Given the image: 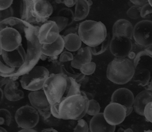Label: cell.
<instances>
[{
    "label": "cell",
    "mask_w": 152,
    "mask_h": 132,
    "mask_svg": "<svg viewBox=\"0 0 152 132\" xmlns=\"http://www.w3.org/2000/svg\"><path fill=\"white\" fill-rule=\"evenodd\" d=\"M40 27L31 24L25 30V36L27 42L26 61L24 65L13 73V76H23L34 68L40 59L42 55V44L39 41V32Z\"/></svg>",
    "instance_id": "1"
},
{
    "label": "cell",
    "mask_w": 152,
    "mask_h": 132,
    "mask_svg": "<svg viewBox=\"0 0 152 132\" xmlns=\"http://www.w3.org/2000/svg\"><path fill=\"white\" fill-rule=\"evenodd\" d=\"M89 99L85 92L82 91L81 95H74L64 98L59 105V115L63 119L78 120L83 119L87 114Z\"/></svg>",
    "instance_id": "2"
},
{
    "label": "cell",
    "mask_w": 152,
    "mask_h": 132,
    "mask_svg": "<svg viewBox=\"0 0 152 132\" xmlns=\"http://www.w3.org/2000/svg\"><path fill=\"white\" fill-rule=\"evenodd\" d=\"M136 72L132 61L126 58H115L108 64L107 77L117 85H124L132 80Z\"/></svg>",
    "instance_id": "3"
},
{
    "label": "cell",
    "mask_w": 152,
    "mask_h": 132,
    "mask_svg": "<svg viewBox=\"0 0 152 132\" xmlns=\"http://www.w3.org/2000/svg\"><path fill=\"white\" fill-rule=\"evenodd\" d=\"M107 29L101 21L86 20L78 25V35L82 42L89 47H95L105 41Z\"/></svg>",
    "instance_id": "4"
},
{
    "label": "cell",
    "mask_w": 152,
    "mask_h": 132,
    "mask_svg": "<svg viewBox=\"0 0 152 132\" xmlns=\"http://www.w3.org/2000/svg\"><path fill=\"white\" fill-rule=\"evenodd\" d=\"M65 74L50 75L44 85L43 90L51 104L60 103L65 94L66 77Z\"/></svg>",
    "instance_id": "5"
},
{
    "label": "cell",
    "mask_w": 152,
    "mask_h": 132,
    "mask_svg": "<svg viewBox=\"0 0 152 132\" xmlns=\"http://www.w3.org/2000/svg\"><path fill=\"white\" fill-rule=\"evenodd\" d=\"M50 77V72L45 67L36 66L31 71L21 77L20 83L22 87L30 91L43 89L46 79Z\"/></svg>",
    "instance_id": "6"
},
{
    "label": "cell",
    "mask_w": 152,
    "mask_h": 132,
    "mask_svg": "<svg viewBox=\"0 0 152 132\" xmlns=\"http://www.w3.org/2000/svg\"><path fill=\"white\" fill-rule=\"evenodd\" d=\"M15 118L19 127L23 129H32L38 124L39 114L34 107L26 105L17 110Z\"/></svg>",
    "instance_id": "7"
},
{
    "label": "cell",
    "mask_w": 152,
    "mask_h": 132,
    "mask_svg": "<svg viewBox=\"0 0 152 132\" xmlns=\"http://www.w3.org/2000/svg\"><path fill=\"white\" fill-rule=\"evenodd\" d=\"M133 38L136 44L140 47L152 46V21L144 20L136 24L134 27Z\"/></svg>",
    "instance_id": "8"
},
{
    "label": "cell",
    "mask_w": 152,
    "mask_h": 132,
    "mask_svg": "<svg viewBox=\"0 0 152 132\" xmlns=\"http://www.w3.org/2000/svg\"><path fill=\"white\" fill-rule=\"evenodd\" d=\"M22 36L17 30L6 28L0 32V48L5 51H14L21 46Z\"/></svg>",
    "instance_id": "9"
},
{
    "label": "cell",
    "mask_w": 152,
    "mask_h": 132,
    "mask_svg": "<svg viewBox=\"0 0 152 132\" xmlns=\"http://www.w3.org/2000/svg\"><path fill=\"white\" fill-rule=\"evenodd\" d=\"M109 48L111 54L116 58L128 57L133 48L132 39L114 36L111 41Z\"/></svg>",
    "instance_id": "10"
},
{
    "label": "cell",
    "mask_w": 152,
    "mask_h": 132,
    "mask_svg": "<svg viewBox=\"0 0 152 132\" xmlns=\"http://www.w3.org/2000/svg\"><path fill=\"white\" fill-rule=\"evenodd\" d=\"M53 12V6L48 1L34 0L33 15L36 18V22L32 25L41 27L45 22L49 21Z\"/></svg>",
    "instance_id": "11"
},
{
    "label": "cell",
    "mask_w": 152,
    "mask_h": 132,
    "mask_svg": "<svg viewBox=\"0 0 152 132\" xmlns=\"http://www.w3.org/2000/svg\"><path fill=\"white\" fill-rule=\"evenodd\" d=\"M103 115L109 124L116 126L121 124L126 118V108L120 104L111 103L105 107Z\"/></svg>",
    "instance_id": "12"
},
{
    "label": "cell",
    "mask_w": 152,
    "mask_h": 132,
    "mask_svg": "<svg viewBox=\"0 0 152 132\" xmlns=\"http://www.w3.org/2000/svg\"><path fill=\"white\" fill-rule=\"evenodd\" d=\"M0 54L5 62L12 67L19 69L25 63L26 52L22 45L12 52H7L0 48Z\"/></svg>",
    "instance_id": "13"
},
{
    "label": "cell",
    "mask_w": 152,
    "mask_h": 132,
    "mask_svg": "<svg viewBox=\"0 0 152 132\" xmlns=\"http://www.w3.org/2000/svg\"><path fill=\"white\" fill-rule=\"evenodd\" d=\"M57 24L51 21H48L40 27L39 32V41L42 44H52L60 36Z\"/></svg>",
    "instance_id": "14"
},
{
    "label": "cell",
    "mask_w": 152,
    "mask_h": 132,
    "mask_svg": "<svg viewBox=\"0 0 152 132\" xmlns=\"http://www.w3.org/2000/svg\"><path fill=\"white\" fill-rule=\"evenodd\" d=\"M30 104L38 111L51 110V104L44 90L30 92L28 94Z\"/></svg>",
    "instance_id": "15"
},
{
    "label": "cell",
    "mask_w": 152,
    "mask_h": 132,
    "mask_svg": "<svg viewBox=\"0 0 152 132\" xmlns=\"http://www.w3.org/2000/svg\"><path fill=\"white\" fill-rule=\"evenodd\" d=\"M135 97L132 92L126 88H120L112 94L111 103H118L125 107L132 108Z\"/></svg>",
    "instance_id": "16"
},
{
    "label": "cell",
    "mask_w": 152,
    "mask_h": 132,
    "mask_svg": "<svg viewBox=\"0 0 152 132\" xmlns=\"http://www.w3.org/2000/svg\"><path fill=\"white\" fill-rule=\"evenodd\" d=\"M91 132H115L116 126L112 125L106 121L103 113L94 116L90 122Z\"/></svg>",
    "instance_id": "17"
},
{
    "label": "cell",
    "mask_w": 152,
    "mask_h": 132,
    "mask_svg": "<svg viewBox=\"0 0 152 132\" xmlns=\"http://www.w3.org/2000/svg\"><path fill=\"white\" fill-rule=\"evenodd\" d=\"M134 27L132 23L126 19H119L115 23L113 27V36H124L132 39L133 38Z\"/></svg>",
    "instance_id": "18"
},
{
    "label": "cell",
    "mask_w": 152,
    "mask_h": 132,
    "mask_svg": "<svg viewBox=\"0 0 152 132\" xmlns=\"http://www.w3.org/2000/svg\"><path fill=\"white\" fill-rule=\"evenodd\" d=\"M65 48V41L62 35H60L57 41L52 44H42V53L48 57L60 56Z\"/></svg>",
    "instance_id": "19"
},
{
    "label": "cell",
    "mask_w": 152,
    "mask_h": 132,
    "mask_svg": "<svg viewBox=\"0 0 152 132\" xmlns=\"http://www.w3.org/2000/svg\"><path fill=\"white\" fill-rule=\"evenodd\" d=\"M152 102V91L144 90L135 97L133 108L136 114L144 116L145 107L148 103Z\"/></svg>",
    "instance_id": "20"
},
{
    "label": "cell",
    "mask_w": 152,
    "mask_h": 132,
    "mask_svg": "<svg viewBox=\"0 0 152 132\" xmlns=\"http://www.w3.org/2000/svg\"><path fill=\"white\" fill-rule=\"evenodd\" d=\"M92 54L89 46L81 48L77 51L74 56V59L71 62V66L75 69L80 70L82 66L91 62Z\"/></svg>",
    "instance_id": "21"
},
{
    "label": "cell",
    "mask_w": 152,
    "mask_h": 132,
    "mask_svg": "<svg viewBox=\"0 0 152 132\" xmlns=\"http://www.w3.org/2000/svg\"><path fill=\"white\" fill-rule=\"evenodd\" d=\"M19 83L17 81H11L5 86L4 95L8 100L15 102L23 99L25 97L24 92L19 88Z\"/></svg>",
    "instance_id": "22"
},
{
    "label": "cell",
    "mask_w": 152,
    "mask_h": 132,
    "mask_svg": "<svg viewBox=\"0 0 152 132\" xmlns=\"http://www.w3.org/2000/svg\"><path fill=\"white\" fill-rule=\"evenodd\" d=\"M34 0H23L20 1V19L31 24L36 22V18L33 15Z\"/></svg>",
    "instance_id": "23"
},
{
    "label": "cell",
    "mask_w": 152,
    "mask_h": 132,
    "mask_svg": "<svg viewBox=\"0 0 152 132\" xmlns=\"http://www.w3.org/2000/svg\"><path fill=\"white\" fill-rule=\"evenodd\" d=\"M30 25L31 24L27 23L21 19L13 17L1 21L0 23V29L3 30L6 28H11L17 30L20 34H23L25 33V29Z\"/></svg>",
    "instance_id": "24"
},
{
    "label": "cell",
    "mask_w": 152,
    "mask_h": 132,
    "mask_svg": "<svg viewBox=\"0 0 152 132\" xmlns=\"http://www.w3.org/2000/svg\"><path fill=\"white\" fill-rule=\"evenodd\" d=\"M90 6L87 0H77L75 5L74 21H80L86 19L90 12Z\"/></svg>",
    "instance_id": "25"
},
{
    "label": "cell",
    "mask_w": 152,
    "mask_h": 132,
    "mask_svg": "<svg viewBox=\"0 0 152 132\" xmlns=\"http://www.w3.org/2000/svg\"><path fill=\"white\" fill-rule=\"evenodd\" d=\"M63 39L65 41V48L69 52H77L81 48L83 42L78 35L71 34L63 37Z\"/></svg>",
    "instance_id": "26"
},
{
    "label": "cell",
    "mask_w": 152,
    "mask_h": 132,
    "mask_svg": "<svg viewBox=\"0 0 152 132\" xmlns=\"http://www.w3.org/2000/svg\"><path fill=\"white\" fill-rule=\"evenodd\" d=\"M151 73L148 69H139L136 71L133 81L138 83V85L145 87L150 83Z\"/></svg>",
    "instance_id": "27"
},
{
    "label": "cell",
    "mask_w": 152,
    "mask_h": 132,
    "mask_svg": "<svg viewBox=\"0 0 152 132\" xmlns=\"http://www.w3.org/2000/svg\"><path fill=\"white\" fill-rule=\"evenodd\" d=\"M81 86L74 78L66 77V88L64 98L69 97L74 95H81Z\"/></svg>",
    "instance_id": "28"
},
{
    "label": "cell",
    "mask_w": 152,
    "mask_h": 132,
    "mask_svg": "<svg viewBox=\"0 0 152 132\" xmlns=\"http://www.w3.org/2000/svg\"><path fill=\"white\" fill-rule=\"evenodd\" d=\"M110 38H109V35L108 34L105 41L99 45L95 47H90L92 55H94V56H98V55L104 53L107 50L108 47L110 46Z\"/></svg>",
    "instance_id": "29"
},
{
    "label": "cell",
    "mask_w": 152,
    "mask_h": 132,
    "mask_svg": "<svg viewBox=\"0 0 152 132\" xmlns=\"http://www.w3.org/2000/svg\"><path fill=\"white\" fill-rule=\"evenodd\" d=\"M62 66L63 63L58 60H54L50 62L49 65H48L47 67H45L50 72V75H57V74H62Z\"/></svg>",
    "instance_id": "30"
},
{
    "label": "cell",
    "mask_w": 152,
    "mask_h": 132,
    "mask_svg": "<svg viewBox=\"0 0 152 132\" xmlns=\"http://www.w3.org/2000/svg\"><path fill=\"white\" fill-rule=\"evenodd\" d=\"M17 68L12 67L7 65L1 57L0 61V75L3 77H11V75L17 71Z\"/></svg>",
    "instance_id": "31"
},
{
    "label": "cell",
    "mask_w": 152,
    "mask_h": 132,
    "mask_svg": "<svg viewBox=\"0 0 152 132\" xmlns=\"http://www.w3.org/2000/svg\"><path fill=\"white\" fill-rule=\"evenodd\" d=\"M49 21H53L56 23L59 30V32H61L62 30L65 29L66 27L69 26V20L66 19V17H60V16H55L50 17L49 19Z\"/></svg>",
    "instance_id": "32"
},
{
    "label": "cell",
    "mask_w": 152,
    "mask_h": 132,
    "mask_svg": "<svg viewBox=\"0 0 152 132\" xmlns=\"http://www.w3.org/2000/svg\"><path fill=\"white\" fill-rule=\"evenodd\" d=\"M100 105L96 100H90L88 102V108L87 114L90 116H94L100 113Z\"/></svg>",
    "instance_id": "33"
},
{
    "label": "cell",
    "mask_w": 152,
    "mask_h": 132,
    "mask_svg": "<svg viewBox=\"0 0 152 132\" xmlns=\"http://www.w3.org/2000/svg\"><path fill=\"white\" fill-rule=\"evenodd\" d=\"M96 69V63L91 61L90 63H88L82 66L80 71L82 73H83L85 75L88 76L91 75L95 72Z\"/></svg>",
    "instance_id": "34"
},
{
    "label": "cell",
    "mask_w": 152,
    "mask_h": 132,
    "mask_svg": "<svg viewBox=\"0 0 152 132\" xmlns=\"http://www.w3.org/2000/svg\"><path fill=\"white\" fill-rule=\"evenodd\" d=\"M57 16H60V17H66V19H68L69 20V26L71 25V24L74 22V19H75V13H73L71 10L68 8H64L61 10L59 13L58 15Z\"/></svg>",
    "instance_id": "35"
},
{
    "label": "cell",
    "mask_w": 152,
    "mask_h": 132,
    "mask_svg": "<svg viewBox=\"0 0 152 132\" xmlns=\"http://www.w3.org/2000/svg\"><path fill=\"white\" fill-rule=\"evenodd\" d=\"M0 114H1L0 124L1 125L9 126L11 124V114L10 111L6 109H1L0 110Z\"/></svg>",
    "instance_id": "36"
},
{
    "label": "cell",
    "mask_w": 152,
    "mask_h": 132,
    "mask_svg": "<svg viewBox=\"0 0 152 132\" xmlns=\"http://www.w3.org/2000/svg\"><path fill=\"white\" fill-rule=\"evenodd\" d=\"M141 7L134 5L127 11V16L132 19H138L141 17Z\"/></svg>",
    "instance_id": "37"
},
{
    "label": "cell",
    "mask_w": 152,
    "mask_h": 132,
    "mask_svg": "<svg viewBox=\"0 0 152 132\" xmlns=\"http://www.w3.org/2000/svg\"><path fill=\"white\" fill-rule=\"evenodd\" d=\"M90 127H88L87 122L83 119H78L77 124L73 132H88Z\"/></svg>",
    "instance_id": "38"
},
{
    "label": "cell",
    "mask_w": 152,
    "mask_h": 132,
    "mask_svg": "<svg viewBox=\"0 0 152 132\" xmlns=\"http://www.w3.org/2000/svg\"><path fill=\"white\" fill-rule=\"evenodd\" d=\"M74 59V56L71 52L65 51L63 52L59 57V60L61 62H67V61H71Z\"/></svg>",
    "instance_id": "39"
},
{
    "label": "cell",
    "mask_w": 152,
    "mask_h": 132,
    "mask_svg": "<svg viewBox=\"0 0 152 132\" xmlns=\"http://www.w3.org/2000/svg\"><path fill=\"white\" fill-rule=\"evenodd\" d=\"M13 10L12 7L7 9V10H2L0 12V21H3L9 18L13 17Z\"/></svg>",
    "instance_id": "40"
},
{
    "label": "cell",
    "mask_w": 152,
    "mask_h": 132,
    "mask_svg": "<svg viewBox=\"0 0 152 132\" xmlns=\"http://www.w3.org/2000/svg\"><path fill=\"white\" fill-rule=\"evenodd\" d=\"M144 116L148 122L152 123V102L148 103L145 107Z\"/></svg>",
    "instance_id": "41"
},
{
    "label": "cell",
    "mask_w": 152,
    "mask_h": 132,
    "mask_svg": "<svg viewBox=\"0 0 152 132\" xmlns=\"http://www.w3.org/2000/svg\"><path fill=\"white\" fill-rule=\"evenodd\" d=\"M59 105L60 103H56L51 105V115L54 116L55 118L61 119L59 115Z\"/></svg>",
    "instance_id": "42"
},
{
    "label": "cell",
    "mask_w": 152,
    "mask_h": 132,
    "mask_svg": "<svg viewBox=\"0 0 152 132\" xmlns=\"http://www.w3.org/2000/svg\"><path fill=\"white\" fill-rule=\"evenodd\" d=\"M152 13V7L148 4L145 5L144 7H142L141 10V17L144 18L147 16L148 15Z\"/></svg>",
    "instance_id": "43"
},
{
    "label": "cell",
    "mask_w": 152,
    "mask_h": 132,
    "mask_svg": "<svg viewBox=\"0 0 152 132\" xmlns=\"http://www.w3.org/2000/svg\"><path fill=\"white\" fill-rule=\"evenodd\" d=\"M59 119H60L55 118L54 116L51 115L49 118L44 119V121L45 124H46L47 125H50V126H54V125H57L59 124Z\"/></svg>",
    "instance_id": "44"
},
{
    "label": "cell",
    "mask_w": 152,
    "mask_h": 132,
    "mask_svg": "<svg viewBox=\"0 0 152 132\" xmlns=\"http://www.w3.org/2000/svg\"><path fill=\"white\" fill-rule=\"evenodd\" d=\"M13 3V0H1L0 1V11L5 10L10 8Z\"/></svg>",
    "instance_id": "45"
},
{
    "label": "cell",
    "mask_w": 152,
    "mask_h": 132,
    "mask_svg": "<svg viewBox=\"0 0 152 132\" xmlns=\"http://www.w3.org/2000/svg\"><path fill=\"white\" fill-rule=\"evenodd\" d=\"M71 34H77V35H78V27H71L66 29L65 32H63L62 36L65 37V36L71 35Z\"/></svg>",
    "instance_id": "46"
},
{
    "label": "cell",
    "mask_w": 152,
    "mask_h": 132,
    "mask_svg": "<svg viewBox=\"0 0 152 132\" xmlns=\"http://www.w3.org/2000/svg\"><path fill=\"white\" fill-rule=\"evenodd\" d=\"M130 2L139 7H144L145 5L148 4V0H130Z\"/></svg>",
    "instance_id": "47"
},
{
    "label": "cell",
    "mask_w": 152,
    "mask_h": 132,
    "mask_svg": "<svg viewBox=\"0 0 152 132\" xmlns=\"http://www.w3.org/2000/svg\"><path fill=\"white\" fill-rule=\"evenodd\" d=\"M39 114L41 116H42L44 119L49 118L50 116H51V110H45V111H38Z\"/></svg>",
    "instance_id": "48"
},
{
    "label": "cell",
    "mask_w": 152,
    "mask_h": 132,
    "mask_svg": "<svg viewBox=\"0 0 152 132\" xmlns=\"http://www.w3.org/2000/svg\"><path fill=\"white\" fill-rule=\"evenodd\" d=\"M62 4H65L67 7H71L76 5V1L75 0H65V1H62Z\"/></svg>",
    "instance_id": "49"
},
{
    "label": "cell",
    "mask_w": 152,
    "mask_h": 132,
    "mask_svg": "<svg viewBox=\"0 0 152 132\" xmlns=\"http://www.w3.org/2000/svg\"><path fill=\"white\" fill-rule=\"evenodd\" d=\"M88 80H89V78L88 77H86H86H85L84 79H83V81H82L81 82L79 83V84L80 85L81 87H83V86H84L85 85H86V84L87 83V82L88 81Z\"/></svg>",
    "instance_id": "50"
},
{
    "label": "cell",
    "mask_w": 152,
    "mask_h": 132,
    "mask_svg": "<svg viewBox=\"0 0 152 132\" xmlns=\"http://www.w3.org/2000/svg\"><path fill=\"white\" fill-rule=\"evenodd\" d=\"M144 50L148 52V54L150 55V56L151 58H152V46H149V47L145 48Z\"/></svg>",
    "instance_id": "51"
},
{
    "label": "cell",
    "mask_w": 152,
    "mask_h": 132,
    "mask_svg": "<svg viewBox=\"0 0 152 132\" xmlns=\"http://www.w3.org/2000/svg\"><path fill=\"white\" fill-rule=\"evenodd\" d=\"M18 132H38L35 130H33V129H23L22 130H20Z\"/></svg>",
    "instance_id": "52"
},
{
    "label": "cell",
    "mask_w": 152,
    "mask_h": 132,
    "mask_svg": "<svg viewBox=\"0 0 152 132\" xmlns=\"http://www.w3.org/2000/svg\"><path fill=\"white\" fill-rule=\"evenodd\" d=\"M85 94H86V97H88V99H89V100H93L94 99V95L92 93H87V92H85Z\"/></svg>",
    "instance_id": "53"
},
{
    "label": "cell",
    "mask_w": 152,
    "mask_h": 132,
    "mask_svg": "<svg viewBox=\"0 0 152 132\" xmlns=\"http://www.w3.org/2000/svg\"><path fill=\"white\" fill-rule=\"evenodd\" d=\"M41 132H58V131L56 130H54V129L49 128V129H44V130H42Z\"/></svg>",
    "instance_id": "54"
},
{
    "label": "cell",
    "mask_w": 152,
    "mask_h": 132,
    "mask_svg": "<svg viewBox=\"0 0 152 132\" xmlns=\"http://www.w3.org/2000/svg\"><path fill=\"white\" fill-rule=\"evenodd\" d=\"M145 88V90L152 91V79H151V81H150V83H149V85L148 86H146Z\"/></svg>",
    "instance_id": "55"
},
{
    "label": "cell",
    "mask_w": 152,
    "mask_h": 132,
    "mask_svg": "<svg viewBox=\"0 0 152 132\" xmlns=\"http://www.w3.org/2000/svg\"><path fill=\"white\" fill-rule=\"evenodd\" d=\"M40 59H41L42 60L45 61V60H46L48 59V56H45V55H44V54H42L41 57H40Z\"/></svg>",
    "instance_id": "56"
},
{
    "label": "cell",
    "mask_w": 152,
    "mask_h": 132,
    "mask_svg": "<svg viewBox=\"0 0 152 132\" xmlns=\"http://www.w3.org/2000/svg\"><path fill=\"white\" fill-rule=\"evenodd\" d=\"M0 91H1V101L2 99H3V97H4V90H2L1 88L0 89Z\"/></svg>",
    "instance_id": "57"
},
{
    "label": "cell",
    "mask_w": 152,
    "mask_h": 132,
    "mask_svg": "<svg viewBox=\"0 0 152 132\" xmlns=\"http://www.w3.org/2000/svg\"><path fill=\"white\" fill-rule=\"evenodd\" d=\"M124 132H134V131H133V130H132V129L128 128V129H126V130H124Z\"/></svg>",
    "instance_id": "58"
},
{
    "label": "cell",
    "mask_w": 152,
    "mask_h": 132,
    "mask_svg": "<svg viewBox=\"0 0 152 132\" xmlns=\"http://www.w3.org/2000/svg\"><path fill=\"white\" fill-rule=\"evenodd\" d=\"M87 3H88V4L90 7L91 5H92V4H93V2L91 1V0H87Z\"/></svg>",
    "instance_id": "59"
},
{
    "label": "cell",
    "mask_w": 152,
    "mask_h": 132,
    "mask_svg": "<svg viewBox=\"0 0 152 132\" xmlns=\"http://www.w3.org/2000/svg\"><path fill=\"white\" fill-rule=\"evenodd\" d=\"M0 132H7V131L3 127H1V128H0Z\"/></svg>",
    "instance_id": "60"
},
{
    "label": "cell",
    "mask_w": 152,
    "mask_h": 132,
    "mask_svg": "<svg viewBox=\"0 0 152 132\" xmlns=\"http://www.w3.org/2000/svg\"><path fill=\"white\" fill-rule=\"evenodd\" d=\"M124 129H123V128H119V129H118V131L117 132H124Z\"/></svg>",
    "instance_id": "61"
},
{
    "label": "cell",
    "mask_w": 152,
    "mask_h": 132,
    "mask_svg": "<svg viewBox=\"0 0 152 132\" xmlns=\"http://www.w3.org/2000/svg\"><path fill=\"white\" fill-rule=\"evenodd\" d=\"M148 3H149V4H150L152 7V0H148Z\"/></svg>",
    "instance_id": "62"
},
{
    "label": "cell",
    "mask_w": 152,
    "mask_h": 132,
    "mask_svg": "<svg viewBox=\"0 0 152 132\" xmlns=\"http://www.w3.org/2000/svg\"><path fill=\"white\" fill-rule=\"evenodd\" d=\"M56 3H57V4H62V1H59V0H57V1H56Z\"/></svg>",
    "instance_id": "63"
},
{
    "label": "cell",
    "mask_w": 152,
    "mask_h": 132,
    "mask_svg": "<svg viewBox=\"0 0 152 132\" xmlns=\"http://www.w3.org/2000/svg\"><path fill=\"white\" fill-rule=\"evenodd\" d=\"M144 132H152L151 130H148V131H144Z\"/></svg>",
    "instance_id": "64"
}]
</instances>
